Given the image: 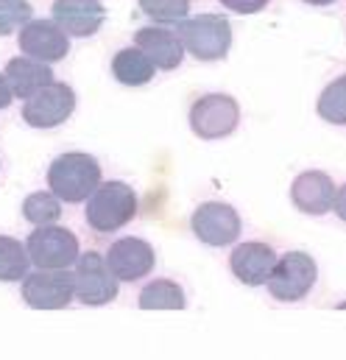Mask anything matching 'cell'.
<instances>
[{
    "mask_svg": "<svg viewBox=\"0 0 346 360\" xmlns=\"http://www.w3.org/2000/svg\"><path fill=\"white\" fill-rule=\"evenodd\" d=\"M53 20L68 31V37L86 39L101 31L106 8L101 0H53Z\"/></svg>",
    "mask_w": 346,
    "mask_h": 360,
    "instance_id": "obj_16",
    "label": "cell"
},
{
    "mask_svg": "<svg viewBox=\"0 0 346 360\" xmlns=\"http://www.w3.org/2000/svg\"><path fill=\"white\" fill-rule=\"evenodd\" d=\"M333 212L338 215V221H344L346 224V181L338 187V193H335V204H333Z\"/></svg>",
    "mask_w": 346,
    "mask_h": 360,
    "instance_id": "obj_26",
    "label": "cell"
},
{
    "mask_svg": "<svg viewBox=\"0 0 346 360\" xmlns=\"http://www.w3.org/2000/svg\"><path fill=\"white\" fill-rule=\"evenodd\" d=\"M101 184V162L84 151L59 154L48 165V190L65 204H82Z\"/></svg>",
    "mask_w": 346,
    "mask_h": 360,
    "instance_id": "obj_1",
    "label": "cell"
},
{
    "mask_svg": "<svg viewBox=\"0 0 346 360\" xmlns=\"http://www.w3.org/2000/svg\"><path fill=\"white\" fill-rule=\"evenodd\" d=\"M76 299L73 269L68 271H42L34 269L23 279V302L31 310H68Z\"/></svg>",
    "mask_w": 346,
    "mask_h": 360,
    "instance_id": "obj_9",
    "label": "cell"
},
{
    "mask_svg": "<svg viewBox=\"0 0 346 360\" xmlns=\"http://www.w3.org/2000/svg\"><path fill=\"white\" fill-rule=\"evenodd\" d=\"M17 45L23 56L39 62H62L70 53V37L56 20H31L17 31Z\"/></svg>",
    "mask_w": 346,
    "mask_h": 360,
    "instance_id": "obj_11",
    "label": "cell"
},
{
    "mask_svg": "<svg viewBox=\"0 0 346 360\" xmlns=\"http://www.w3.org/2000/svg\"><path fill=\"white\" fill-rule=\"evenodd\" d=\"M106 263L120 282H137L154 271L157 255L148 240H143L137 235H126V238H117L106 249Z\"/></svg>",
    "mask_w": 346,
    "mask_h": 360,
    "instance_id": "obj_12",
    "label": "cell"
},
{
    "mask_svg": "<svg viewBox=\"0 0 346 360\" xmlns=\"http://www.w3.org/2000/svg\"><path fill=\"white\" fill-rule=\"evenodd\" d=\"M140 310H184L187 307V296L184 288L173 279H151L137 299Z\"/></svg>",
    "mask_w": 346,
    "mask_h": 360,
    "instance_id": "obj_19",
    "label": "cell"
},
{
    "mask_svg": "<svg viewBox=\"0 0 346 360\" xmlns=\"http://www.w3.org/2000/svg\"><path fill=\"white\" fill-rule=\"evenodd\" d=\"M134 45L154 62L157 70H176L184 59V42L176 28L168 25H143L134 34Z\"/></svg>",
    "mask_w": 346,
    "mask_h": 360,
    "instance_id": "obj_15",
    "label": "cell"
},
{
    "mask_svg": "<svg viewBox=\"0 0 346 360\" xmlns=\"http://www.w3.org/2000/svg\"><path fill=\"white\" fill-rule=\"evenodd\" d=\"M34 20V8L28 0H0V37L20 31Z\"/></svg>",
    "mask_w": 346,
    "mask_h": 360,
    "instance_id": "obj_24",
    "label": "cell"
},
{
    "mask_svg": "<svg viewBox=\"0 0 346 360\" xmlns=\"http://www.w3.org/2000/svg\"><path fill=\"white\" fill-rule=\"evenodd\" d=\"M190 229L196 235L198 243L212 246V249H224L238 243L241 232H243V221L241 212L226 204V201H204L193 210L190 215Z\"/></svg>",
    "mask_w": 346,
    "mask_h": 360,
    "instance_id": "obj_6",
    "label": "cell"
},
{
    "mask_svg": "<svg viewBox=\"0 0 346 360\" xmlns=\"http://www.w3.org/2000/svg\"><path fill=\"white\" fill-rule=\"evenodd\" d=\"M140 11L157 25H179L190 17V0H137Z\"/></svg>",
    "mask_w": 346,
    "mask_h": 360,
    "instance_id": "obj_23",
    "label": "cell"
},
{
    "mask_svg": "<svg viewBox=\"0 0 346 360\" xmlns=\"http://www.w3.org/2000/svg\"><path fill=\"white\" fill-rule=\"evenodd\" d=\"M187 120H190V131L198 140L207 143L224 140L235 134V129L241 126V103L226 92H207L193 101Z\"/></svg>",
    "mask_w": 346,
    "mask_h": 360,
    "instance_id": "obj_4",
    "label": "cell"
},
{
    "mask_svg": "<svg viewBox=\"0 0 346 360\" xmlns=\"http://www.w3.org/2000/svg\"><path fill=\"white\" fill-rule=\"evenodd\" d=\"M73 285L76 299L86 307H103L120 293V279L112 274L106 255L98 252H84L79 257V263L73 266Z\"/></svg>",
    "mask_w": 346,
    "mask_h": 360,
    "instance_id": "obj_8",
    "label": "cell"
},
{
    "mask_svg": "<svg viewBox=\"0 0 346 360\" xmlns=\"http://www.w3.org/2000/svg\"><path fill=\"white\" fill-rule=\"evenodd\" d=\"M316 115L330 126H346V73L321 90L316 101Z\"/></svg>",
    "mask_w": 346,
    "mask_h": 360,
    "instance_id": "obj_21",
    "label": "cell"
},
{
    "mask_svg": "<svg viewBox=\"0 0 346 360\" xmlns=\"http://www.w3.org/2000/svg\"><path fill=\"white\" fill-rule=\"evenodd\" d=\"M23 215L34 226H51V224H56L62 218V201L51 190H37V193L25 195Z\"/></svg>",
    "mask_w": 346,
    "mask_h": 360,
    "instance_id": "obj_22",
    "label": "cell"
},
{
    "mask_svg": "<svg viewBox=\"0 0 346 360\" xmlns=\"http://www.w3.org/2000/svg\"><path fill=\"white\" fill-rule=\"evenodd\" d=\"M14 101V92H11V84L6 79V73H0V109H6L8 103Z\"/></svg>",
    "mask_w": 346,
    "mask_h": 360,
    "instance_id": "obj_27",
    "label": "cell"
},
{
    "mask_svg": "<svg viewBox=\"0 0 346 360\" xmlns=\"http://www.w3.org/2000/svg\"><path fill=\"white\" fill-rule=\"evenodd\" d=\"M184 51L198 62H221L232 51V22L224 14L204 11L176 25Z\"/></svg>",
    "mask_w": 346,
    "mask_h": 360,
    "instance_id": "obj_3",
    "label": "cell"
},
{
    "mask_svg": "<svg viewBox=\"0 0 346 360\" xmlns=\"http://www.w3.org/2000/svg\"><path fill=\"white\" fill-rule=\"evenodd\" d=\"M226 11H232V14H257L262 11L271 0H218Z\"/></svg>",
    "mask_w": 346,
    "mask_h": 360,
    "instance_id": "obj_25",
    "label": "cell"
},
{
    "mask_svg": "<svg viewBox=\"0 0 346 360\" xmlns=\"http://www.w3.org/2000/svg\"><path fill=\"white\" fill-rule=\"evenodd\" d=\"M112 76L123 87H146L157 76V68H154V62L137 45H132V48H123V51L115 53Z\"/></svg>",
    "mask_w": 346,
    "mask_h": 360,
    "instance_id": "obj_18",
    "label": "cell"
},
{
    "mask_svg": "<svg viewBox=\"0 0 346 360\" xmlns=\"http://www.w3.org/2000/svg\"><path fill=\"white\" fill-rule=\"evenodd\" d=\"M76 112V92L70 84L53 82L45 90L23 101V120L31 129H56Z\"/></svg>",
    "mask_w": 346,
    "mask_h": 360,
    "instance_id": "obj_10",
    "label": "cell"
},
{
    "mask_svg": "<svg viewBox=\"0 0 346 360\" xmlns=\"http://www.w3.org/2000/svg\"><path fill=\"white\" fill-rule=\"evenodd\" d=\"M319 282V263L307 252H285L268 279V293L276 302H302Z\"/></svg>",
    "mask_w": 346,
    "mask_h": 360,
    "instance_id": "obj_7",
    "label": "cell"
},
{
    "mask_svg": "<svg viewBox=\"0 0 346 360\" xmlns=\"http://www.w3.org/2000/svg\"><path fill=\"white\" fill-rule=\"evenodd\" d=\"M25 246H28L34 269L42 271H68L82 257L79 235L59 224L34 226V232L25 238Z\"/></svg>",
    "mask_w": 346,
    "mask_h": 360,
    "instance_id": "obj_5",
    "label": "cell"
},
{
    "mask_svg": "<svg viewBox=\"0 0 346 360\" xmlns=\"http://www.w3.org/2000/svg\"><path fill=\"white\" fill-rule=\"evenodd\" d=\"M86 226L98 235H112L137 218V190L120 179L103 181L84 201Z\"/></svg>",
    "mask_w": 346,
    "mask_h": 360,
    "instance_id": "obj_2",
    "label": "cell"
},
{
    "mask_svg": "<svg viewBox=\"0 0 346 360\" xmlns=\"http://www.w3.org/2000/svg\"><path fill=\"white\" fill-rule=\"evenodd\" d=\"M31 269L28 246L11 235H0V282H23Z\"/></svg>",
    "mask_w": 346,
    "mask_h": 360,
    "instance_id": "obj_20",
    "label": "cell"
},
{
    "mask_svg": "<svg viewBox=\"0 0 346 360\" xmlns=\"http://www.w3.org/2000/svg\"><path fill=\"white\" fill-rule=\"evenodd\" d=\"M6 79L11 84L14 98L28 101L31 95H37L39 90H45L48 84H53V68L48 62L31 59V56H14L6 65Z\"/></svg>",
    "mask_w": 346,
    "mask_h": 360,
    "instance_id": "obj_17",
    "label": "cell"
},
{
    "mask_svg": "<svg viewBox=\"0 0 346 360\" xmlns=\"http://www.w3.org/2000/svg\"><path fill=\"white\" fill-rule=\"evenodd\" d=\"M302 3H307V6H316V8H327V6H333L335 0H302Z\"/></svg>",
    "mask_w": 346,
    "mask_h": 360,
    "instance_id": "obj_28",
    "label": "cell"
},
{
    "mask_svg": "<svg viewBox=\"0 0 346 360\" xmlns=\"http://www.w3.org/2000/svg\"><path fill=\"white\" fill-rule=\"evenodd\" d=\"M335 193H338V184L324 171H302L290 181V204L299 212L313 215V218L333 212Z\"/></svg>",
    "mask_w": 346,
    "mask_h": 360,
    "instance_id": "obj_13",
    "label": "cell"
},
{
    "mask_svg": "<svg viewBox=\"0 0 346 360\" xmlns=\"http://www.w3.org/2000/svg\"><path fill=\"white\" fill-rule=\"evenodd\" d=\"M276 252L262 243V240H246V243H238L229 255V269L235 274L238 282L249 285V288H262L268 285L271 274L276 269Z\"/></svg>",
    "mask_w": 346,
    "mask_h": 360,
    "instance_id": "obj_14",
    "label": "cell"
}]
</instances>
